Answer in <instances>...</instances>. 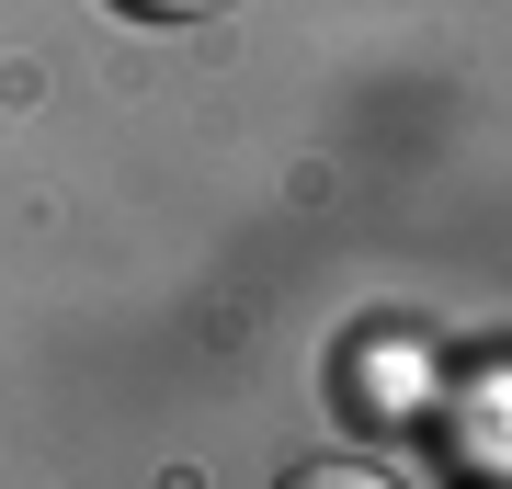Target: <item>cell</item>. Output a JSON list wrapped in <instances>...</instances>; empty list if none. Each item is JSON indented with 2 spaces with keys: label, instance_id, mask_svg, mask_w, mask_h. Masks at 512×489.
I'll list each match as a JSON object with an SVG mask.
<instances>
[{
  "label": "cell",
  "instance_id": "obj_1",
  "mask_svg": "<svg viewBox=\"0 0 512 489\" xmlns=\"http://www.w3.org/2000/svg\"><path fill=\"white\" fill-rule=\"evenodd\" d=\"M444 455H456V478H501L512 467V364H467L444 387Z\"/></svg>",
  "mask_w": 512,
  "mask_h": 489
},
{
  "label": "cell",
  "instance_id": "obj_2",
  "mask_svg": "<svg viewBox=\"0 0 512 489\" xmlns=\"http://www.w3.org/2000/svg\"><path fill=\"white\" fill-rule=\"evenodd\" d=\"M365 399H421V410H433V353H410V342H365Z\"/></svg>",
  "mask_w": 512,
  "mask_h": 489
},
{
  "label": "cell",
  "instance_id": "obj_3",
  "mask_svg": "<svg viewBox=\"0 0 512 489\" xmlns=\"http://www.w3.org/2000/svg\"><path fill=\"white\" fill-rule=\"evenodd\" d=\"M114 12H137V23H205V12H228V0H114Z\"/></svg>",
  "mask_w": 512,
  "mask_h": 489
},
{
  "label": "cell",
  "instance_id": "obj_4",
  "mask_svg": "<svg viewBox=\"0 0 512 489\" xmlns=\"http://www.w3.org/2000/svg\"><path fill=\"white\" fill-rule=\"evenodd\" d=\"M365 478H387V467H342V455L330 467H296V489H365Z\"/></svg>",
  "mask_w": 512,
  "mask_h": 489
}]
</instances>
